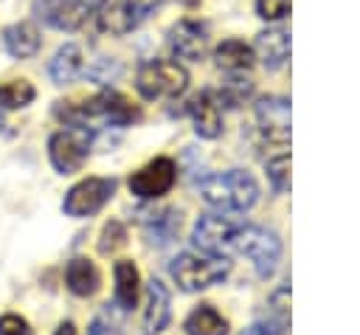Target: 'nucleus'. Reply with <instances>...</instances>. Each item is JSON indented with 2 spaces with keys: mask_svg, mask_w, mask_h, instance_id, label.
<instances>
[{
  "mask_svg": "<svg viewBox=\"0 0 360 335\" xmlns=\"http://www.w3.org/2000/svg\"><path fill=\"white\" fill-rule=\"evenodd\" d=\"M174 180H177L174 160L172 158H155L129 175V191L141 200H158L174 186Z\"/></svg>",
  "mask_w": 360,
  "mask_h": 335,
  "instance_id": "9b49d317",
  "label": "nucleus"
},
{
  "mask_svg": "<svg viewBox=\"0 0 360 335\" xmlns=\"http://www.w3.org/2000/svg\"><path fill=\"white\" fill-rule=\"evenodd\" d=\"M96 0H37L34 14L56 31H79L93 14Z\"/></svg>",
  "mask_w": 360,
  "mask_h": 335,
  "instance_id": "9d476101",
  "label": "nucleus"
},
{
  "mask_svg": "<svg viewBox=\"0 0 360 335\" xmlns=\"http://www.w3.org/2000/svg\"><path fill=\"white\" fill-rule=\"evenodd\" d=\"M183 329L186 335H228V321L211 304H200L188 312Z\"/></svg>",
  "mask_w": 360,
  "mask_h": 335,
  "instance_id": "4be33fe9",
  "label": "nucleus"
},
{
  "mask_svg": "<svg viewBox=\"0 0 360 335\" xmlns=\"http://www.w3.org/2000/svg\"><path fill=\"white\" fill-rule=\"evenodd\" d=\"M200 197L219 214H245L259 200V183L242 169L208 175L200 183Z\"/></svg>",
  "mask_w": 360,
  "mask_h": 335,
  "instance_id": "f257e3e1",
  "label": "nucleus"
},
{
  "mask_svg": "<svg viewBox=\"0 0 360 335\" xmlns=\"http://www.w3.org/2000/svg\"><path fill=\"white\" fill-rule=\"evenodd\" d=\"M3 45L14 59H28L39 51L42 37H39V28L34 23H14L3 31Z\"/></svg>",
  "mask_w": 360,
  "mask_h": 335,
  "instance_id": "a211bd4d",
  "label": "nucleus"
},
{
  "mask_svg": "<svg viewBox=\"0 0 360 335\" xmlns=\"http://www.w3.org/2000/svg\"><path fill=\"white\" fill-rule=\"evenodd\" d=\"M214 59L222 70H231V73H242L253 65V51L242 42V39H225L214 48Z\"/></svg>",
  "mask_w": 360,
  "mask_h": 335,
  "instance_id": "5701e85b",
  "label": "nucleus"
},
{
  "mask_svg": "<svg viewBox=\"0 0 360 335\" xmlns=\"http://www.w3.org/2000/svg\"><path fill=\"white\" fill-rule=\"evenodd\" d=\"M118 73H121V68H118V65H107L104 59H101L96 68H90V70H87V76H90V79H96V82H101V84H104V82H110V79H115Z\"/></svg>",
  "mask_w": 360,
  "mask_h": 335,
  "instance_id": "2f4dec72",
  "label": "nucleus"
},
{
  "mask_svg": "<svg viewBox=\"0 0 360 335\" xmlns=\"http://www.w3.org/2000/svg\"><path fill=\"white\" fill-rule=\"evenodd\" d=\"M65 282H68V290L79 298H87L98 290L101 284V276H98V267L87 259V256H76L68 262V270H65Z\"/></svg>",
  "mask_w": 360,
  "mask_h": 335,
  "instance_id": "6ab92c4d",
  "label": "nucleus"
},
{
  "mask_svg": "<svg viewBox=\"0 0 360 335\" xmlns=\"http://www.w3.org/2000/svg\"><path fill=\"white\" fill-rule=\"evenodd\" d=\"M236 253H245L259 279H270L281 259V239L276 231L264 225H239L236 231Z\"/></svg>",
  "mask_w": 360,
  "mask_h": 335,
  "instance_id": "423d86ee",
  "label": "nucleus"
},
{
  "mask_svg": "<svg viewBox=\"0 0 360 335\" xmlns=\"http://www.w3.org/2000/svg\"><path fill=\"white\" fill-rule=\"evenodd\" d=\"M0 335H31V327L22 315L6 312V315H0Z\"/></svg>",
  "mask_w": 360,
  "mask_h": 335,
  "instance_id": "c756f323",
  "label": "nucleus"
},
{
  "mask_svg": "<svg viewBox=\"0 0 360 335\" xmlns=\"http://www.w3.org/2000/svg\"><path fill=\"white\" fill-rule=\"evenodd\" d=\"M112 273H115V307L127 312V310H132L135 301H138L141 273H138L135 262H129V259H118L115 267H112Z\"/></svg>",
  "mask_w": 360,
  "mask_h": 335,
  "instance_id": "aec40b11",
  "label": "nucleus"
},
{
  "mask_svg": "<svg viewBox=\"0 0 360 335\" xmlns=\"http://www.w3.org/2000/svg\"><path fill=\"white\" fill-rule=\"evenodd\" d=\"M256 14L262 20H281L290 14V0H256Z\"/></svg>",
  "mask_w": 360,
  "mask_h": 335,
  "instance_id": "cd10ccee",
  "label": "nucleus"
},
{
  "mask_svg": "<svg viewBox=\"0 0 360 335\" xmlns=\"http://www.w3.org/2000/svg\"><path fill=\"white\" fill-rule=\"evenodd\" d=\"M135 87L143 99H174L188 87V73L172 59H152L138 68Z\"/></svg>",
  "mask_w": 360,
  "mask_h": 335,
  "instance_id": "39448f33",
  "label": "nucleus"
},
{
  "mask_svg": "<svg viewBox=\"0 0 360 335\" xmlns=\"http://www.w3.org/2000/svg\"><path fill=\"white\" fill-rule=\"evenodd\" d=\"M172 279L183 293H200L205 287L219 284L231 273V262L219 256H200V253H180L172 259Z\"/></svg>",
  "mask_w": 360,
  "mask_h": 335,
  "instance_id": "7ed1b4c3",
  "label": "nucleus"
},
{
  "mask_svg": "<svg viewBox=\"0 0 360 335\" xmlns=\"http://www.w3.org/2000/svg\"><path fill=\"white\" fill-rule=\"evenodd\" d=\"M236 231L239 225L222 214H202L191 228V242L205 256L228 259L236 251Z\"/></svg>",
  "mask_w": 360,
  "mask_h": 335,
  "instance_id": "6e6552de",
  "label": "nucleus"
},
{
  "mask_svg": "<svg viewBox=\"0 0 360 335\" xmlns=\"http://www.w3.org/2000/svg\"><path fill=\"white\" fill-rule=\"evenodd\" d=\"M90 146H93V129L87 124H65L48 141L51 166L59 175H73L84 166Z\"/></svg>",
  "mask_w": 360,
  "mask_h": 335,
  "instance_id": "20e7f679",
  "label": "nucleus"
},
{
  "mask_svg": "<svg viewBox=\"0 0 360 335\" xmlns=\"http://www.w3.org/2000/svg\"><path fill=\"white\" fill-rule=\"evenodd\" d=\"M267 180L273 191H287L290 189V155L278 152L276 158L267 160Z\"/></svg>",
  "mask_w": 360,
  "mask_h": 335,
  "instance_id": "393cba45",
  "label": "nucleus"
},
{
  "mask_svg": "<svg viewBox=\"0 0 360 335\" xmlns=\"http://www.w3.org/2000/svg\"><path fill=\"white\" fill-rule=\"evenodd\" d=\"M256 121L270 144H290V101L281 96H264L256 101Z\"/></svg>",
  "mask_w": 360,
  "mask_h": 335,
  "instance_id": "f8f14e48",
  "label": "nucleus"
},
{
  "mask_svg": "<svg viewBox=\"0 0 360 335\" xmlns=\"http://www.w3.org/2000/svg\"><path fill=\"white\" fill-rule=\"evenodd\" d=\"M188 115H191V124H194V132L205 141H214L222 135V113H219V101L214 99L211 90L200 93L191 99L188 104Z\"/></svg>",
  "mask_w": 360,
  "mask_h": 335,
  "instance_id": "2eb2a0df",
  "label": "nucleus"
},
{
  "mask_svg": "<svg viewBox=\"0 0 360 335\" xmlns=\"http://www.w3.org/2000/svg\"><path fill=\"white\" fill-rule=\"evenodd\" d=\"M87 335H115V321L107 315V310L93 318V324L87 327Z\"/></svg>",
  "mask_w": 360,
  "mask_h": 335,
  "instance_id": "7c9ffc66",
  "label": "nucleus"
},
{
  "mask_svg": "<svg viewBox=\"0 0 360 335\" xmlns=\"http://www.w3.org/2000/svg\"><path fill=\"white\" fill-rule=\"evenodd\" d=\"M127 242V228H124V222H118V220H110L104 228H101V239H98V253H115L121 245Z\"/></svg>",
  "mask_w": 360,
  "mask_h": 335,
  "instance_id": "a878e982",
  "label": "nucleus"
},
{
  "mask_svg": "<svg viewBox=\"0 0 360 335\" xmlns=\"http://www.w3.org/2000/svg\"><path fill=\"white\" fill-rule=\"evenodd\" d=\"M180 3H186V6H194V3H200V0H180Z\"/></svg>",
  "mask_w": 360,
  "mask_h": 335,
  "instance_id": "72a5a7b5",
  "label": "nucleus"
},
{
  "mask_svg": "<svg viewBox=\"0 0 360 335\" xmlns=\"http://www.w3.org/2000/svg\"><path fill=\"white\" fill-rule=\"evenodd\" d=\"M34 99H37V90H34V84L25 82V79H14V82L0 84V107H3V110L28 107Z\"/></svg>",
  "mask_w": 360,
  "mask_h": 335,
  "instance_id": "b1692460",
  "label": "nucleus"
},
{
  "mask_svg": "<svg viewBox=\"0 0 360 335\" xmlns=\"http://www.w3.org/2000/svg\"><path fill=\"white\" fill-rule=\"evenodd\" d=\"M115 194V177H87L70 186L62 200V211L68 217H90L101 211Z\"/></svg>",
  "mask_w": 360,
  "mask_h": 335,
  "instance_id": "1a4fd4ad",
  "label": "nucleus"
},
{
  "mask_svg": "<svg viewBox=\"0 0 360 335\" xmlns=\"http://www.w3.org/2000/svg\"><path fill=\"white\" fill-rule=\"evenodd\" d=\"M160 6L163 0H98V28L112 37H124Z\"/></svg>",
  "mask_w": 360,
  "mask_h": 335,
  "instance_id": "0eeeda50",
  "label": "nucleus"
},
{
  "mask_svg": "<svg viewBox=\"0 0 360 335\" xmlns=\"http://www.w3.org/2000/svg\"><path fill=\"white\" fill-rule=\"evenodd\" d=\"M56 115L68 124H84V121H107L112 127H127L141 121V110L118 90H101L98 96L87 99L79 107H70L65 101H56Z\"/></svg>",
  "mask_w": 360,
  "mask_h": 335,
  "instance_id": "f03ea898",
  "label": "nucleus"
},
{
  "mask_svg": "<svg viewBox=\"0 0 360 335\" xmlns=\"http://www.w3.org/2000/svg\"><path fill=\"white\" fill-rule=\"evenodd\" d=\"M169 51L177 59L197 62L205 53V25L197 20H180L169 28Z\"/></svg>",
  "mask_w": 360,
  "mask_h": 335,
  "instance_id": "ddd939ff",
  "label": "nucleus"
},
{
  "mask_svg": "<svg viewBox=\"0 0 360 335\" xmlns=\"http://www.w3.org/2000/svg\"><path fill=\"white\" fill-rule=\"evenodd\" d=\"M53 335H76V327H73V321H62L59 327H56V332Z\"/></svg>",
  "mask_w": 360,
  "mask_h": 335,
  "instance_id": "473e14b6",
  "label": "nucleus"
},
{
  "mask_svg": "<svg viewBox=\"0 0 360 335\" xmlns=\"http://www.w3.org/2000/svg\"><path fill=\"white\" fill-rule=\"evenodd\" d=\"M172 321V296L160 279L146 282V307H143V332L160 335Z\"/></svg>",
  "mask_w": 360,
  "mask_h": 335,
  "instance_id": "4468645a",
  "label": "nucleus"
},
{
  "mask_svg": "<svg viewBox=\"0 0 360 335\" xmlns=\"http://www.w3.org/2000/svg\"><path fill=\"white\" fill-rule=\"evenodd\" d=\"M82 68H84V62H82L79 45L65 42V45L53 53V59H51V65H48V73H51V82H53V84H70V82L82 73Z\"/></svg>",
  "mask_w": 360,
  "mask_h": 335,
  "instance_id": "412c9836",
  "label": "nucleus"
},
{
  "mask_svg": "<svg viewBox=\"0 0 360 335\" xmlns=\"http://www.w3.org/2000/svg\"><path fill=\"white\" fill-rule=\"evenodd\" d=\"M284 329H287V324H281L278 318H273V315L267 312V318H262V321H256L253 327H248V329H242L239 335H284Z\"/></svg>",
  "mask_w": 360,
  "mask_h": 335,
  "instance_id": "c85d7f7f",
  "label": "nucleus"
},
{
  "mask_svg": "<svg viewBox=\"0 0 360 335\" xmlns=\"http://www.w3.org/2000/svg\"><path fill=\"white\" fill-rule=\"evenodd\" d=\"M0 129H3V118H0Z\"/></svg>",
  "mask_w": 360,
  "mask_h": 335,
  "instance_id": "f704fd0d",
  "label": "nucleus"
},
{
  "mask_svg": "<svg viewBox=\"0 0 360 335\" xmlns=\"http://www.w3.org/2000/svg\"><path fill=\"white\" fill-rule=\"evenodd\" d=\"M250 93H253V82L250 79H231L219 90V101H225L228 107H239Z\"/></svg>",
  "mask_w": 360,
  "mask_h": 335,
  "instance_id": "bb28decb",
  "label": "nucleus"
},
{
  "mask_svg": "<svg viewBox=\"0 0 360 335\" xmlns=\"http://www.w3.org/2000/svg\"><path fill=\"white\" fill-rule=\"evenodd\" d=\"M141 225L149 236V242H158V245H166L177 236L180 231V211L177 208H152V211H141Z\"/></svg>",
  "mask_w": 360,
  "mask_h": 335,
  "instance_id": "dca6fc26",
  "label": "nucleus"
},
{
  "mask_svg": "<svg viewBox=\"0 0 360 335\" xmlns=\"http://www.w3.org/2000/svg\"><path fill=\"white\" fill-rule=\"evenodd\" d=\"M256 56L267 70H278L290 59V34L281 28H267L256 37Z\"/></svg>",
  "mask_w": 360,
  "mask_h": 335,
  "instance_id": "f3484780",
  "label": "nucleus"
}]
</instances>
